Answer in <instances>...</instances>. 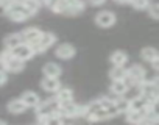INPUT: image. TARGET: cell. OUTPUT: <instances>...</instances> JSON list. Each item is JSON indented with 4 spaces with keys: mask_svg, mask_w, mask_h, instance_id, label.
Returning a JSON list of instances; mask_svg holds the SVG:
<instances>
[{
    "mask_svg": "<svg viewBox=\"0 0 159 125\" xmlns=\"http://www.w3.org/2000/svg\"><path fill=\"white\" fill-rule=\"evenodd\" d=\"M62 117H78V116H83L84 117V113H86V106H81V105H76L73 103L72 100L69 102H61L58 103V109H56Z\"/></svg>",
    "mask_w": 159,
    "mask_h": 125,
    "instance_id": "6da1fadb",
    "label": "cell"
},
{
    "mask_svg": "<svg viewBox=\"0 0 159 125\" xmlns=\"http://www.w3.org/2000/svg\"><path fill=\"white\" fill-rule=\"evenodd\" d=\"M145 80V69L140 64H134L129 69H126V78L125 81H131L133 85H140V81Z\"/></svg>",
    "mask_w": 159,
    "mask_h": 125,
    "instance_id": "7a4b0ae2",
    "label": "cell"
},
{
    "mask_svg": "<svg viewBox=\"0 0 159 125\" xmlns=\"http://www.w3.org/2000/svg\"><path fill=\"white\" fill-rule=\"evenodd\" d=\"M55 42H56V36H55L53 33H44V31H42L39 41L33 45V50H34V53H42V52H45L48 47H52Z\"/></svg>",
    "mask_w": 159,
    "mask_h": 125,
    "instance_id": "3957f363",
    "label": "cell"
},
{
    "mask_svg": "<svg viewBox=\"0 0 159 125\" xmlns=\"http://www.w3.org/2000/svg\"><path fill=\"white\" fill-rule=\"evenodd\" d=\"M11 53H13L16 58L22 59V61H27V59H30V58L34 56L33 45H30V44H27V42H24V41H22L19 45H16L14 49H11Z\"/></svg>",
    "mask_w": 159,
    "mask_h": 125,
    "instance_id": "277c9868",
    "label": "cell"
},
{
    "mask_svg": "<svg viewBox=\"0 0 159 125\" xmlns=\"http://www.w3.org/2000/svg\"><path fill=\"white\" fill-rule=\"evenodd\" d=\"M116 21H117V17L112 11H102L95 17V24L102 28H111L116 24Z\"/></svg>",
    "mask_w": 159,
    "mask_h": 125,
    "instance_id": "5b68a950",
    "label": "cell"
},
{
    "mask_svg": "<svg viewBox=\"0 0 159 125\" xmlns=\"http://www.w3.org/2000/svg\"><path fill=\"white\" fill-rule=\"evenodd\" d=\"M24 67H25V61L16 58L14 55H11L8 59L3 61V69L8 72H20L24 71Z\"/></svg>",
    "mask_w": 159,
    "mask_h": 125,
    "instance_id": "8992f818",
    "label": "cell"
},
{
    "mask_svg": "<svg viewBox=\"0 0 159 125\" xmlns=\"http://www.w3.org/2000/svg\"><path fill=\"white\" fill-rule=\"evenodd\" d=\"M41 35H42V31H41L39 28H34V27L25 28V30L20 33L22 41H24V42H27V44H30V45H34V44L39 41Z\"/></svg>",
    "mask_w": 159,
    "mask_h": 125,
    "instance_id": "52a82bcc",
    "label": "cell"
},
{
    "mask_svg": "<svg viewBox=\"0 0 159 125\" xmlns=\"http://www.w3.org/2000/svg\"><path fill=\"white\" fill-rule=\"evenodd\" d=\"M75 53H76L75 47H73L72 44H67V42L59 44V45L56 47V50H55V55H56L58 58H61V59H70V58L75 56Z\"/></svg>",
    "mask_w": 159,
    "mask_h": 125,
    "instance_id": "ba28073f",
    "label": "cell"
},
{
    "mask_svg": "<svg viewBox=\"0 0 159 125\" xmlns=\"http://www.w3.org/2000/svg\"><path fill=\"white\" fill-rule=\"evenodd\" d=\"M41 88L45 92H56L61 88V83H59L58 77H44L41 81Z\"/></svg>",
    "mask_w": 159,
    "mask_h": 125,
    "instance_id": "9c48e42d",
    "label": "cell"
},
{
    "mask_svg": "<svg viewBox=\"0 0 159 125\" xmlns=\"http://www.w3.org/2000/svg\"><path fill=\"white\" fill-rule=\"evenodd\" d=\"M148 108H150V106H148V100H147V97H145V95H142V94H140V95H139V97H136V99H129V109L145 113Z\"/></svg>",
    "mask_w": 159,
    "mask_h": 125,
    "instance_id": "30bf717a",
    "label": "cell"
},
{
    "mask_svg": "<svg viewBox=\"0 0 159 125\" xmlns=\"http://www.w3.org/2000/svg\"><path fill=\"white\" fill-rule=\"evenodd\" d=\"M20 100L24 102V105H25L27 108H36V106L39 105V102H41L39 95H38L36 92H33V91H25V92L22 94Z\"/></svg>",
    "mask_w": 159,
    "mask_h": 125,
    "instance_id": "8fae6325",
    "label": "cell"
},
{
    "mask_svg": "<svg viewBox=\"0 0 159 125\" xmlns=\"http://www.w3.org/2000/svg\"><path fill=\"white\" fill-rule=\"evenodd\" d=\"M100 103H102V108L109 114V117H114V116H119V114H120L119 109H117V106H116V102H114V100H111V99H108V97H103V99H100Z\"/></svg>",
    "mask_w": 159,
    "mask_h": 125,
    "instance_id": "7c38bea8",
    "label": "cell"
},
{
    "mask_svg": "<svg viewBox=\"0 0 159 125\" xmlns=\"http://www.w3.org/2000/svg\"><path fill=\"white\" fill-rule=\"evenodd\" d=\"M128 83L125 80H112V85H111V92L116 94V95H123L128 92Z\"/></svg>",
    "mask_w": 159,
    "mask_h": 125,
    "instance_id": "4fadbf2b",
    "label": "cell"
},
{
    "mask_svg": "<svg viewBox=\"0 0 159 125\" xmlns=\"http://www.w3.org/2000/svg\"><path fill=\"white\" fill-rule=\"evenodd\" d=\"M42 72L45 77H59L62 74V69L56 64V62H47L42 67Z\"/></svg>",
    "mask_w": 159,
    "mask_h": 125,
    "instance_id": "5bb4252c",
    "label": "cell"
},
{
    "mask_svg": "<svg viewBox=\"0 0 159 125\" xmlns=\"http://www.w3.org/2000/svg\"><path fill=\"white\" fill-rule=\"evenodd\" d=\"M125 119L128 123H143V113L142 111H133V109H128L125 113Z\"/></svg>",
    "mask_w": 159,
    "mask_h": 125,
    "instance_id": "9a60e30c",
    "label": "cell"
},
{
    "mask_svg": "<svg viewBox=\"0 0 159 125\" xmlns=\"http://www.w3.org/2000/svg\"><path fill=\"white\" fill-rule=\"evenodd\" d=\"M22 42V36H20V33H11V35H8L7 38H5V41H3V44H5V49H14L16 45H19Z\"/></svg>",
    "mask_w": 159,
    "mask_h": 125,
    "instance_id": "2e32d148",
    "label": "cell"
},
{
    "mask_svg": "<svg viewBox=\"0 0 159 125\" xmlns=\"http://www.w3.org/2000/svg\"><path fill=\"white\" fill-rule=\"evenodd\" d=\"M140 58H142L143 61L151 62L153 59H157V58H159V53H157V50H156L154 47H143V49L140 50Z\"/></svg>",
    "mask_w": 159,
    "mask_h": 125,
    "instance_id": "e0dca14e",
    "label": "cell"
},
{
    "mask_svg": "<svg viewBox=\"0 0 159 125\" xmlns=\"http://www.w3.org/2000/svg\"><path fill=\"white\" fill-rule=\"evenodd\" d=\"M111 62H112V66H125L128 62V55L125 52L117 50L111 55Z\"/></svg>",
    "mask_w": 159,
    "mask_h": 125,
    "instance_id": "ac0fdd59",
    "label": "cell"
},
{
    "mask_svg": "<svg viewBox=\"0 0 159 125\" xmlns=\"http://www.w3.org/2000/svg\"><path fill=\"white\" fill-rule=\"evenodd\" d=\"M20 2H22L24 8L27 10V13L30 16L36 14L39 11V8H41V2H39V0H20Z\"/></svg>",
    "mask_w": 159,
    "mask_h": 125,
    "instance_id": "d6986e66",
    "label": "cell"
},
{
    "mask_svg": "<svg viewBox=\"0 0 159 125\" xmlns=\"http://www.w3.org/2000/svg\"><path fill=\"white\" fill-rule=\"evenodd\" d=\"M55 99L58 100V103L73 100V91L69 89V88H59V89L56 91V97H55Z\"/></svg>",
    "mask_w": 159,
    "mask_h": 125,
    "instance_id": "ffe728a7",
    "label": "cell"
},
{
    "mask_svg": "<svg viewBox=\"0 0 159 125\" xmlns=\"http://www.w3.org/2000/svg\"><path fill=\"white\" fill-rule=\"evenodd\" d=\"M8 111L10 113H13V114H20V113H24L25 109H27V106L24 105V102L20 100V99H14V100H11L10 103H8Z\"/></svg>",
    "mask_w": 159,
    "mask_h": 125,
    "instance_id": "44dd1931",
    "label": "cell"
},
{
    "mask_svg": "<svg viewBox=\"0 0 159 125\" xmlns=\"http://www.w3.org/2000/svg\"><path fill=\"white\" fill-rule=\"evenodd\" d=\"M111 80H125L126 78V69L125 66H114L109 72Z\"/></svg>",
    "mask_w": 159,
    "mask_h": 125,
    "instance_id": "7402d4cb",
    "label": "cell"
},
{
    "mask_svg": "<svg viewBox=\"0 0 159 125\" xmlns=\"http://www.w3.org/2000/svg\"><path fill=\"white\" fill-rule=\"evenodd\" d=\"M114 102H116V106H117L119 113H126V111L129 109V99H123V97L120 95V99H117V100H114Z\"/></svg>",
    "mask_w": 159,
    "mask_h": 125,
    "instance_id": "603a6c76",
    "label": "cell"
},
{
    "mask_svg": "<svg viewBox=\"0 0 159 125\" xmlns=\"http://www.w3.org/2000/svg\"><path fill=\"white\" fill-rule=\"evenodd\" d=\"M129 3H131L133 8H136V10H147L148 5H150V0H131Z\"/></svg>",
    "mask_w": 159,
    "mask_h": 125,
    "instance_id": "cb8c5ba5",
    "label": "cell"
},
{
    "mask_svg": "<svg viewBox=\"0 0 159 125\" xmlns=\"http://www.w3.org/2000/svg\"><path fill=\"white\" fill-rule=\"evenodd\" d=\"M147 11H148V14H150L154 21H156V19H159V7H157V3H151V2H150V5H148Z\"/></svg>",
    "mask_w": 159,
    "mask_h": 125,
    "instance_id": "d4e9b609",
    "label": "cell"
},
{
    "mask_svg": "<svg viewBox=\"0 0 159 125\" xmlns=\"http://www.w3.org/2000/svg\"><path fill=\"white\" fill-rule=\"evenodd\" d=\"M8 77H7V71H0V86H3L7 83Z\"/></svg>",
    "mask_w": 159,
    "mask_h": 125,
    "instance_id": "484cf974",
    "label": "cell"
},
{
    "mask_svg": "<svg viewBox=\"0 0 159 125\" xmlns=\"http://www.w3.org/2000/svg\"><path fill=\"white\" fill-rule=\"evenodd\" d=\"M48 120V114H38V122L39 123H47Z\"/></svg>",
    "mask_w": 159,
    "mask_h": 125,
    "instance_id": "4316f807",
    "label": "cell"
},
{
    "mask_svg": "<svg viewBox=\"0 0 159 125\" xmlns=\"http://www.w3.org/2000/svg\"><path fill=\"white\" fill-rule=\"evenodd\" d=\"M151 66H153L154 72H157V71H159V58H157V59H153V61H151Z\"/></svg>",
    "mask_w": 159,
    "mask_h": 125,
    "instance_id": "83f0119b",
    "label": "cell"
},
{
    "mask_svg": "<svg viewBox=\"0 0 159 125\" xmlns=\"http://www.w3.org/2000/svg\"><path fill=\"white\" fill-rule=\"evenodd\" d=\"M91 2V5H94V7H98V5H103L106 0H89Z\"/></svg>",
    "mask_w": 159,
    "mask_h": 125,
    "instance_id": "f1b7e54d",
    "label": "cell"
},
{
    "mask_svg": "<svg viewBox=\"0 0 159 125\" xmlns=\"http://www.w3.org/2000/svg\"><path fill=\"white\" fill-rule=\"evenodd\" d=\"M7 10H8V7H7V5L0 3V16H2V14H7Z\"/></svg>",
    "mask_w": 159,
    "mask_h": 125,
    "instance_id": "f546056e",
    "label": "cell"
},
{
    "mask_svg": "<svg viewBox=\"0 0 159 125\" xmlns=\"http://www.w3.org/2000/svg\"><path fill=\"white\" fill-rule=\"evenodd\" d=\"M117 2H119V3H129L131 0H117Z\"/></svg>",
    "mask_w": 159,
    "mask_h": 125,
    "instance_id": "4dcf8cb0",
    "label": "cell"
},
{
    "mask_svg": "<svg viewBox=\"0 0 159 125\" xmlns=\"http://www.w3.org/2000/svg\"><path fill=\"white\" fill-rule=\"evenodd\" d=\"M5 123H7L5 120H0V125H5Z\"/></svg>",
    "mask_w": 159,
    "mask_h": 125,
    "instance_id": "1f68e13d",
    "label": "cell"
}]
</instances>
